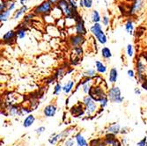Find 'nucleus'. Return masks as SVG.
I'll list each match as a JSON object with an SVG mask.
<instances>
[{"label":"nucleus","instance_id":"32","mask_svg":"<svg viewBox=\"0 0 147 146\" xmlns=\"http://www.w3.org/2000/svg\"><path fill=\"white\" fill-rule=\"evenodd\" d=\"M62 92H63V85L59 82H57L56 85H54V88H53V94L55 96H57Z\"/></svg>","mask_w":147,"mask_h":146},{"label":"nucleus","instance_id":"15","mask_svg":"<svg viewBox=\"0 0 147 146\" xmlns=\"http://www.w3.org/2000/svg\"><path fill=\"white\" fill-rule=\"evenodd\" d=\"M28 9H29V7L28 5H21L20 8L16 9V11H13L11 19L13 20H18L21 19L22 17H24L26 14V13H28Z\"/></svg>","mask_w":147,"mask_h":146},{"label":"nucleus","instance_id":"13","mask_svg":"<svg viewBox=\"0 0 147 146\" xmlns=\"http://www.w3.org/2000/svg\"><path fill=\"white\" fill-rule=\"evenodd\" d=\"M7 114H8V116H20L22 115L21 114V108L20 107V106L16 105V104H13V103H9L7 105L6 108L5 109Z\"/></svg>","mask_w":147,"mask_h":146},{"label":"nucleus","instance_id":"44","mask_svg":"<svg viewBox=\"0 0 147 146\" xmlns=\"http://www.w3.org/2000/svg\"><path fill=\"white\" fill-rule=\"evenodd\" d=\"M137 146H147V137H144L137 143Z\"/></svg>","mask_w":147,"mask_h":146},{"label":"nucleus","instance_id":"47","mask_svg":"<svg viewBox=\"0 0 147 146\" xmlns=\"http://www.w3.org/2000/svg\"><path fill=\"white\" fill-rule=\"evenodd\" d=\"M129 133V129H128V127H123V128H122V130H121V134L122 135H126V134H128Z\"/></svg>","mask_w":147,"mask_h":146},{"label":"nucleus","instance_id":"31","mask_svg":"<svg viewBox=\"0 0 147 146\" xmlns=\"http://www.w3.org/2000/svg\"><path fill=\"white\" fill-rule=\"evenodd\" d=\"M48 142H49V143L51 144V145H56L57 143H59L58 133H52V134L49 137Z\"/></svg>","mask_w":147,"mask_h":146},{"label":"nucleus","instance_id":"24","mask_svg":"<svg viewBox=\"0 0 147 146\" xmlns=\"http://www.w3.org/2000/svg\"><path fill=\"white\" fill-rule=\"evenodd\" d=\"M75 86V81L72 79H70L67 82H65L63 85V92L65 94H70L73 91V88Z\"/></svg>","mask_w":147,"mask_h":146},{"label":"nucleus","instance_id":"37","mask_svg":"<svg viewBox=\"0 0 147 146\" xmlns=\"http://www.w3.org/2000/svg\"><path fill=\"white\" fill-rule=\"evenodd\" d=\"M109 103V97H108V96H106L105 98H103V99L100 101L99 106H100V108L103 110L105 108L108 107Z\"/></svg>","mask_w":147,"mask_h":146},{"label":"nucleus","instance_id":"38","mask_svg":"<svg viewBox=\"0 0 147 146\" xmlns=\"http://www.w3.org/2000/svg\"><path fill=\"white\" fill-rule=\"evenodd\" d=\"M92 85H93L92 82H90V83H87V84L84 85L82 86V92H84V94H85L86 95H88L89 92H90V90H91V88H92Z\"/></svg>","mask_w":147,"mask_h":146},{"label":"nucleus","instance_id":"33","mask_svg":"<svg viewBox=\"0 0 147 146\" xmlns=\"http://www.w3.org/2000/svg\"><path fill=\"white\" fill-rule=\"evenodd\" d=\"M126 54L129 57H133L135 54V50H134V47L131 43H129L126 47Z\"/></svg>","mask_w":147,"mask_h":146},{"label":"nucleus","instance_id":"50","mask_svg":"<svg viewBox=\"0 0 147 146\" xmlns=\"http://www.w3.org/2000/svg\"><path fill=\"white\" fill-rule=\"evenodd\" d=\"M78 8H80V9H85V5H84V1H83V0H79V1H78Z\"/></svg>","mask_w":147,"mask_h":146},{"label":"nucleus","instance_id":"52","mask_svg":"<svg viewBox=\"0 0 147 146\" xmlns=\"http://www.w3.org/2000/svg\"><path fill=\"white\" fill-rule=\"evenodd\" d=\"M127 141H128V140H127V137H123V139L121 140V143H122V145H123V146H125V145H126V143H127Z\"/></svg>","mask_w":147,"mask_h":146},{"label":"nucleus","instance_id":"29","mask_svg":"<svg viewBox=\"0 0 147 146\" xmlns=\"http://www.w3.org/2000/svg\"><path fill=\"white\" fill-rule=\"evenodd\" d=\"M11 13L12 12L11 11H9V10H5L3 12H0V21H1L2 23L3 22L5 23V22L8 21L9 19L11 18V16H12Z\"/></svg>","mask_w":147,"mask_h":146},{"label":"nucleus","instance_id":"8","mask_svg":"<svg viewBox=\"0 0 147 146\" xmlns=\"http://www.w3.org/2000/svg\"><path fill=\"white\" fill-rule=\"evenodd\" d=\"M68 41H69L70 45L72 47V48H78V47H83V45L86 42V36L74 34L70 35Z\"/></svg>","mask_w":147,"mask_h":146},{"label":"nucleus","instance_id":"2","mask_svg":"<svg viewBox=\"0 0 147 146\" xmlns=\"http://www.w3.org/2000/svg\"><path fill=\"white\" fill-rule=\"evenodd\" d=\"M90 33L93 35L96 39V41L101 44V45H105L108 42V36H107L106 33L104 32L103 28H102V25L101 23H95L92 24L90 26Z\"/></svg>","mask_w":147,"mask_h":146},{"label":"nucleus","instance_id":"6","mask_svg":"<svg viewBox=\"0 0 147 146\" xmlns=\"http://www.w3.org/2000/svg\"><path fill=\"white\" fill-rule=\"evenodd\" d=\"M108 97L112 103L122 104L124 100V97L122 94V91L119 86L113 85L108 90Z\"/></svg>","mask_w":147,"mask_h":146},{"label":"nucleus","instance_id":"49","mask_svg":"<svg viewBox=\"0 0 147 146\" xmlns=\"http://www.w3.org/2000/svg\"><path fill=\"white\" fill-rule=\"evenodd\" d=\"M134 94H135L136 95H141V94H142L141 89H140L139 87H136V88L134 89Z\"/></svg>","mask_w":147,"mask_h":146},{"label":"nucleus","instance_id":"14","mask_svg":"<svg viewBox=\"0 0 147 146\" xmlns=\"http://www.w3.org/2000/svg\"><path fill=\"white\" fill-rule=\"evenodd\" d=\"M57 107L56 104H53V103L47 105L46 107L43 108V110H42L43 115L46 118L54 117L57 114Z\"/></svg>","mask_w":147,"mask_h":146},{"label":"nucleus","instance_id":"18","mask_svg":"<svg viewBox=\"0 0 147 146\" xmlns=\"http://www.w3.org/2000/svg\"><path fill=\"white\" fill-rule=\"evenodd\" d=\"M75 130V127L71 126L66 128L65 129H63V131H61L60 133H58V137H59V142L61 141H64L65 139H67L68 137H71V135L73 133Z\"/></svg>","mask_w":147,"mask_h":146},{"label":"nucleus","instance_id":"48","mask_svg":"<svg viewBox=\"0 0 147 146\" xmlns=\"http://www.w3.org/2000/svg\"><path fill=\"white\" fill-rule=\"evenodd\" d=\"M48 1H49L53 6H56V5H57V4H58V2L60 1V0H48Z\"/></svg>","mask_w":147,"mask_h":146},{"label":"nucleus","instance_id":"16","mask_svg":"<svg viewBox=\"0 0 147 146\" xmlns=\"http://www.w3.org/2000/svg\"><path fill=\"white\" fill-rule=\"evenodd\" d=\"M124 29L129 34L133 35L135 33V21L133 18H127L124 22Z\"/></svg>","mask_w":147,"mask_h":146},{"label":"nucleus","instance_id":"43","mask_svg":"<svg viewBox=\"0 0 147 146\" xmlns=\"http://www.w3.org/2000/svg\"><path fill=\"white\" fill-rule=\"evenodd\" d=\"M144 31H145V28H142V26H140V28H138L137 30H136V36L138 37V38H139V37H141L143 34H144Z\"/></svg>","mask_w":147,"mask_h":146},{"label":"nucleus","instance_id":"30","mask_svg":"<svg viewBox=\"0 0 147 146\" xmlns=\"http://www.w3.org/2000/svg\"><path fill=\"white\" fill-rule=\"evenodd\" d=\"M97 76V71L95 69L93 68H89L86 69L84 72H83V77H92V78H94Z\"/></svg>","mask_w":147,"mask_h":146},{"label":"nucleus","instance_id":"42","mask_svg":"<svg viewBox=\"0 0 147 146\" xmlns=\"http://www.w3.org/2000/svg\"><path fill=\"white\" fill-rule=\"evenodd\" d=\"M7 10V0H1L0 1V12H3Z\"/></svg>","mask_w":147,"mask_h":146},{"label":"nucleus","instance_id":"53","mask_svg":"<svg viewBox=\"0 0 147 146\" xmlns=\"http://www.w3.org/2000/svg\"><path fill=\"white\" fill-rule=\"evenodd\" d=\"M28 2V0H19V3H20L21 5H26Z\"/></svg>","mask_w":147,"mask_h":146},{"label":"nucleus","instance_id":"55","mask_svg":"<svg viewBox=\"0 0 147 146\" xmlns=\"http://www.w3.org/2000/svg\"><path fill=\"white\" fill-rule=\"evenodd\" d=\"M15 1H18V0H15Z\"/></svg>","mask_w":147,"mask_h":146},{"label":"nucleus","instance_id":"23","mask_svg":"<svg viewBox=\"0 0 147 146\" xmlns=\"http://www.w3.org/2000/svg\"><path fill=\"white\" fill-rule=\"evenodd\" d=\"M36 118L33 114H30L28 115H26V117L24 118V121H23V127L25 129H28L30 128L34 122H35Z\"/></svg>","mask_w":147,"mask_h":146},{"label":"nucleus","instance_id":"21","mask_svg":"<svg viewBox=\"0 0 147 146\" xmlns=\"http://www.w3.org/2000/svg\"><path fill=\"white\" fill-rule=\"evenodd\" d=\"M94 67H95L97 73H99L100 75L106 74L107 72H108V66L100 60H96L94 62Z\"/></svg>","mask_w":147,"mask_h":146},{"label":"nucleus","instance_id":"10","mask_svg":"<svg viewBox=\"0 0 147 146\" xmlns=\"http://www.w3.org/2000/svg\"><path fill=\"white\" fill-rule=\"evenodd\" d=\"M71 114L75 118H79L83 116L86 114V108L82 102H78L76 105L72 106L71 108L70 109Z\"/></svg>","mask_w":147,"mask_h":146},{"label":"nucleus","instance_id":"27","mask_svg":"<svg viewBox=\"0 0 147 146\" xmlns=\"http://www.w3.org/2000/svg\"><path fill=\"white\" fill-rule=\"evenodd\" d=\"M35 17H37L34 13L31 11L30 12H28L23 17V20H22V21L25 23V24H26V25H28L29 26V24L30 23H32V21H33V20L35 18Z\"/></svg>","mask_w":147,"mask_h":146},{"label":"nucleus","instance_id":"39","mask_svg":"<svg viewBox=\"0 0 147 146\" xmlns=\"http://www.w3.org/2000/svg\"><path fill=\"white\" fill-rule=\"evenodd\" d=\"M103 141V138L97 137V138H92L89 141V146H98L101 142Z\"/></svg>","mask_w":147,"mask_h":146},{"label":"nucleus","instance_id":"22","mask_svg":"<svg viewBox=\"0 0 147 146\" xmlns=\"http://www.w3.org/2000/svg\"><path fill=\"white\" fill-rule=\"evenodd\" d=\"M101 19H102V16L100 15V13L98 10H96V9L92 10V11L90 12V20L92 21V24L100 23Z\"/></svg>","mask_w":147,"mask_h":146},{"label":"nucleus","instance_id":"20","mask_svg":"<svg viewBox=\"0 0 147 146\" xmlns=\"http://www.w3.org/2000/svg\"><path fill=\"white\" fill-rule=\"evenodd\" d=\"M118 76H119V73H118V70L115 68V67H113L109 70V76H108V79H109V83L112 84V85H115L117 80H118Z\"/></svg>","mask_w":147,"mask_h":146},{"label":"nucleus","instance_id":"36","mask_svg":"<svg viewBox=\"0 0 147 146\" xmlns=\"http://www.w3.org/2000/svg\"><path fill=\"white\" fill-rule=\"evenodd\" d=\"M109 24H110V17L108 14H104L101 19V25H103V26H105V28H108Z\"/></svg>","mask_w":147,"mask_h":146},{"label":"nucleus","instance_id":"11","mask_svg":"<svg viewBox=\"0 0 147 146\" xmlns=\"http://www.w3.org/2000/svg\"><path fill=\"white\" fill-rule=\"evenodd\" d=\"M73 30H74V34H79V35L86 36L88 34V30H87L86 26V21H85V20L83 18L81 20H79L76 23V25L74 26V28H73Z\"/></svg>","mask_w":147,"mask_h":146},{"label":"nucleus","instance_id":"17","mask_svg":"<svg viewBox=\"0 0 147 146\" xmlns=\"http://www.w3.org/2000/svg\"><path fill=\"white\" fill-rule=\"evenodd\" d=\"M121 130H122L121 124H120L119 122H114V123H111L109 125V127L107 128L106 132L107 133L118 136L119 134H121Z\"/></svg>","mask_w":147,"mask_h":146},{"label":"nucleus","instance_id":"35","mask_svg":"<svg viewBox=\"0 0 147 146\" xmlns=\"http://www.w3.org/2000/svg\"><path fill=\"white\" fill-rule=\"evenodd\" d=\"M63 146H76V141L74 137H68L63 141Z\"/></svg>","mask_w":147,"mask_h":146},{"label":"nucleus","instance_id":"26","mask_svg":"<svg viewBox=\"0 0 147 146\" xmlns=\"http://www.w3.org/2000/svg\"><path fill=\"white\" fill-rule=\"evenodd\" d=\"M100 56L102 57L103 59L105 60H109L110 58H112L113 54H112V51L109 47H102L100 48Z\"/></svg>","mask_w":147,"mask_h":146},{"label":"nucleus","instance_id":"5","mask_svg":"<svg viewBox=\"0 0 147 146\" xmlns=\"http://www.w3.org/2000/svg\"><path fill=\"white\" fill-rule=\"evenodd\" d=\"M82 103L85 106L86 114L88 116L94 115L97 113V111H98V109L100 108V106L97 104V102H95L89 95H85L82 98Z\"/></svg>","mask_w":147,"mask_h":146},{"label":"nucleus","instance_id":"40","mask_svg":"<svg viewBox=\"0 0 147 146\" xmlns=\"http://www.w3.org/2000/svg\"><path fill=\"white\" fill-rule=\"evenodd\" d=\"M84 5H85V9L86 10H92L93 7V0H83Z\"/></svg>","mask_w":147,"mask_h":146},{"label":"nucleus","instance_id":"51","mask_svg":"<svg viewBox=\"0 0 147 146\" xmlns=\"http://www.w3.org/2000/svg\"><path fill=\"white\" fill-rule=\"evenodd\" d=\"M140 57L147 63V52H143V53H141Z\"/></svg>","mask_w":147,"mask_h":146},{"label":"nucleus","instance_id":"4","mask_svg":"<svg viewBox=\"0 0 147 146\" xmlns=\"http://www.w3.org/2000/svg\"><path fill=\"white\" fill-rule=\"evenodd\" d=\"M88 95L97 103H100V101L105 98L106 96H108V92H106V90L102 87L101 85L100 84H95L93 85L89 92Z\"/></svg>","mask_w":147,"mask_h":146},{"label":"nucleus","instance_id":"7","mask_svg":"<svg viewBox=\"0 0 147 146\" xmlns=\"http://www.w3.org/2000/svg\"><path fill=\"white\" fill-rule=\"evenodd\" d=\"M146 62L139 56V57L137 58L136 61V71L138 73V81L143 83L145 81L147 77L145 75V69H146Z\"/></svg>","mask_w":147,"mask_h":146},{"label":"nucleus","instance_id":"54","mask_svg":"<svg viewBox=\"0 0 147 146\" xmlns=\"http://www.w3.org/2000/svg\"><path fill=\"white\" fill-rule=\"evenodd\" d=\"M12 146H22L21 144H20V143H16V144H13Z\"/></svg>","mask_w":147,"mask_h":146},{"label":"nucleus","instance_id":"34","mask_svg":"<svg viewBox=\"0 0 147 146\" xmlns=\"http://www.w3.org/2000/svg\"><path fill=\"white\" fill-rule=\"evenodd\" d=\"M16 6L17 1H15V0H7V10L12 12L13 11H16Z\"/></svg>","mask_w":147,"mask_h":146},{"label":"nucleus","instance_id":"3","mask_svg":"<svg viewBox=\"0 0 147 146\" xmlns=\"http://www.w3.org/2000/svg\"><path fill=\"white\" fill-rule=\"evenodd\" d=\"M53 6L48 0H44L42 1L41 4H39L37 5H35L33 9H32V11L34 13V14L37 16V17H45L47 15H49L51 14V12L53 11Z\"/></svg>","mask_w":147,"mask_h":146},{"label":"nucleus","instance_id":"28","mask_svg":"<svg viewBox=\"0 0 147 146\" xmlns=\"http://www.w3.org/2000/svg\"><path fill=\"white\" fill-rule=\"evenodd\" d=\"M51 15L54 17L56 20H58V19H62V18H64L63 17V14L62 11L59 9V7L57 5L54 6V8H53V11L51 12Z\"/></svg>","mask_w":147,"mask_h":146},{"label":"nucleus","instance_id":"1","mask_svg":"<svg viewBox=\"0 0 147 146\" xmlns=\"http://www.w3.org/2000/svg\"><path fill=\"white\" fill-rule=\"evenodd\" d=\"M128 18H135L147 9V0H130V3L127 5Z\"/></svg>","mask_w":147,"mask_h":146},{"label":"nucleus","instance_id":"45","mask_svg":"<svg viewBox=\"0 0 147 146\" xmlns=\"http://www.w3.org/2000/svg\"><path fill=\"white\" fill-rule=\"evenodd\" d=\"M127 75H128V77H130V78H134V77H136V72H135L134 70L129 69V70L127 71Z\"/></svg>","mask_w":147,"mask_h":146},{"label":"nucleus","instance_id":"19","mask_svg":"<svg viewBox=\"0 0 147 146\" xmlns=\"http://www.w3.org/2000/svg\"><path fill=\"white\" fill-rule=\"evenodd\" d=\"M76 141V146H89V143L86 137L82 135L81 131H78L73 137Z\"/></svg>","mask_w":147,"mask_h":146},{"label":"nucleus","instance_id":"25","mask_svg":"<svg viewBox=\"0 0 147 146\" xmlns=\"http://www.w3.org/2000/svg\"><path fill=\"white\" fill-rule=\"evenodd\" d=\"M67 70H68V68L63 67V66H62V67H59V68L57 69V71H56L55 74L53 75V77H55V79H56L57 81L61 80V79H62L64 76L67 75Z\"/></svg>","mask_w":147,"mask_h":146},{"label":"nucleus","instance_id":"12","mask_svg":"<svg viewBox=\"0 0 147 146\" xmlns=\"http://www.w3.org/2000/svg\"><path fill=\"white\" fill-rule=\"evenodd\" d=\"M103 140L107 146H123L121 143V141L117 139L115 135L106 133V135L103 137Z\"/></svg>","mask_w":147,"mask_h":146},{"label":"nucleus","instance_id":"41","mask_svg":"<svg viewBox=\"0 0 147 146\" xmlns=\"http://www.w3.org/2000/svg\"><path fill=\"white\" fill-rule=\"evenodd\" d=\"M34 131H35V134L37 136H41V135H42L44 132L46 131V127H44V126H40Z\"/></svg>","mask_w":147,"mask_h":146},{"label":"nucleus","instance_id":"9","mask_svg":"<svg viewBox=\"0 0 147 146\" xmlns=\"http://www.w3.org/2000/svg\"><path fill=\"white\" fill-rule=\"evenodd\" d=\"M16 40H18V37L15 29H11L6 31L2 36V42L8 45H12L13 43H15Z\"/></svg>","mask_w":147,"mask_h":146},{"label":"nucleus","instance_id":"46","mask_svg":"<svg viewBox=\"0 0 147 146\" xmlns=\"http://www.w3.org/2000/svg\"><path fill=\"white\" fill-rule=\"evenodd\" d=\"M69 2H70V5H71V7L78 10V2H77V0H69Z\"/></svg>","mask_w":147,"mask_h":146}]
</instances>
